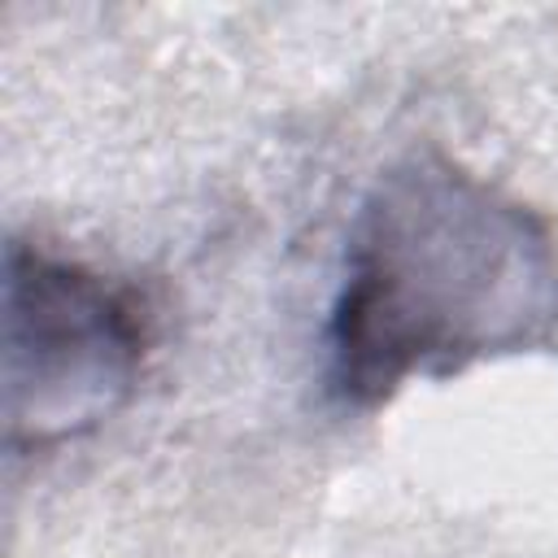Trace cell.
I'll return each mask as SVG.
<instances>
[{
  "label": "cell",
  "instance_id": "1",
  "mask_svg": "<svg viewBox=\"0 0 558 558\" xmlns=\"http://www.w3.org/2000/svg\"><path fill=\"white\" fill-rule=\"evenodd\" d=\"M558 327L545 222L445 157H410L366 192L327 318V384L379 405L414 375L519 353Z\"/></svg>",
  "mask_w": 558,
  "mask_h": 558
},
{
  "label": "cell",
  "instance_id": "2",
  "mask_svg": "<svg viewBox=\"0 0 558 558\" xmlns=\"http://www.w3.org/2000/svg\"><path fill=\"white\" fill-rule=\"evenodd\" d=\"M148 318L109 275L13 240L4 253V440L48 449L105 423L131 392Z\"/></svg>",
  "mask_w": 558,
  "mask_h": 558
}]
</instances>
